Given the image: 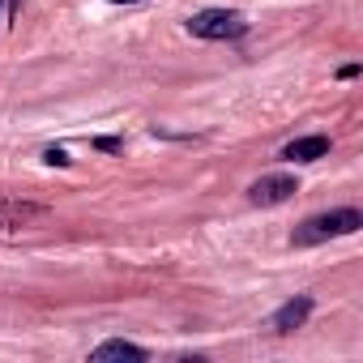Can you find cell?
<instances>
[{
  "label": "cell",
  "instance_id": "obj_9",
  "mask_svg": "<svg viewBox=\"0 0 363 363\" xmlns=\"http://www.w3.org/2000/svg\"><path fill=\"white\" fill-rule=\"evenodd\" d=\"M337 77H342V82H350V77H359V65H342V69H337Z\"/></svg>",
  "mask_w": 363,
  "mask_h": 363
},
{
  "label": "cell",
  "instance_id": "obj_11",
  "mask_svg": "<svg viewBox=\"0 0 363 363\" xmlns=\"http://www.w3.org/2000/svg\"><path fill=\"white\" fill-rule=\"evenodd\" d=\"M0 9H5V0H0Z\"/></svg>",
  "mask_w": 363,
  "mask_h": 363
},
{
  "label": "cell",
  "instance_id": "obj_1",
  "mask_svg": "<svg viewBox=\"0 0 363 363\" xmlns=\"http://www.w3.org/2000/svg\"><path fill=\"white\" fill-rule=\"evenodd\" d=\"M359 227H363L359 210H329V214H316V218L299 223L291 244L295 248H312V244H325V240H337V235H354Z\"/></svg>",
  "mask_w": 363,
  "mask_h": 363
},
{
  "label": "cell",
  "instance_id": "obj_2",
  "mask_svg": "<svg viewBox=\"0 0 363 363\" xmlns=\"http://www.w3.org/2000/svg\"><path fill=\"white\" fill-rule=\"evenodd\" d=\"M184 26H189V35L210 39V43H231V39H244L248 35V18L235 13V9H201Z\"/></svg>",
  "mask_w": 363,
  "mask_h": 363
},
{
  "label": "cell",
  "instance_id": "obj_10",
  "mask_svg": "<svg viewBox=\"0 0 363 363\" xmlns=\"http://www.w3.org/2000/svg\"><path fill=\"white\" fill-rule=\"evenodd\" d=\"M107 5H137V0H107Z\"/></svg>",
  "mask_w": 363,
  "mask_h": 363
},
{
  "label": "cell",
  "instance_id": "obj_4",
  "mask_svg": "<svg viewBox=\"0 0 363 363\" xmlns=\"http://www.w3.org/2000/svg\"><path fill=\"white\" fill-rule=\"evenodd\" d=\"M329 137H320V133H312V137H295V141H286L282 145V158L286 162H316V158H325L329 154Z\"/></svg>",
  "mask_w": 363,
  "mask_h": 363
},
{
  "label": "cell",
  "instance_id": "obj_3",
  "mask_svg": "<svg viewBox=\"0 0 363 363\" xmlns=\"http://www.w3.org/2000/svg\"><path fill=\"white\" fill-rule=\"evenodd\" d=\"M295 193H299V179L286 175V171L261 175V179H252V184H248V201H252V206H282V201H291Z\"/></svg>",
  "mask_w": 363,
  "mask_h": 363
},
{
  "label": "cell",
  "instance_id": "obj_6",
  "mask_svg": "<svg viewBox=\"0 0 363 363\" xmlns=\"http://www.w3.org/2000/svg\"><path fill=\"white\" fill-rule=\"evenodd\" d=\"M90 359H94V363H103V359H133V363H145L150 354H145V346H133V342H120V337H111V342L94 346V350H90Z\"/></svg>",
  "mask_w": 363,
  "mask_h": 363
},
{
  "label": "cell",
  "instance_id": "obj_5",
  "mask_svg": "<svg viewBox=\"0 0 363 363\" xmlns=\"http://www.w3.org/2000/svg\"><path fill=\"white\" fill-rule=\"evenodd\" d=\"M308 316H312V295H299V299H291V303H282L274 312V329L278 333H295Z\"/></svg>",
  "mask_w": 363,
  "mask_h": 363
},
{
  "label": "cell",
  "instance_id": "obj_8",
  "mask_svg": "<svg viewBox=\"0 0 363 363\" xmlns=\"http://www.w3.org/2000/svg\"><path fill=\"white\" fill-rule=\"evenodd\" d=\"M94 150H103V154H120V150H124V141H120V137H99V141H94Z\"/></svg>",
  "mask_w": 363,
  "mask_h": 363
},
{
  "label": "cell",
  "instance_id": "obj_7",
  "mask_svg": "<svg viewBox=\"0 0 363 363\" xmlns=\"http://www.w3.org/2000/svg\"><path fill=\"white\" fill-rule=\"evenodd\" d=\"M43 162H52V167H69V150H60V145H48V150H43Z\"/></svg>",
  "mask_w": 363,
  "mask_h": 363
}]
</instances>
